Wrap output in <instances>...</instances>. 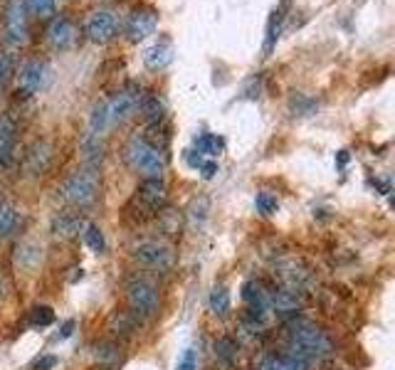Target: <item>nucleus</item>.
<instances>
[{"mask_svg": "<svg viewBox=\"0 0 395 370\" xmlns=\"http://www.w3.org/2000/svg\"><path fill=\"white\" fill-rule=\"evenodd\" d=\"M175 370H198V356L193 348H188V351L180 356V361L175 363Z\"/></svg>", "mask_w": 395, "mask_h": 370, "instance_id": "473e14b6", "label": "nucleus"}, {"mask_svg": "<svg viewBox=\"0 0 395 370\" xmlns=\"http://www.w3.org/2000/svg\"><path fill=\"white\" fill-rule=\"evenodd\" d=\"M94 356L101 366H114L121 358V346L116 341H99L97 348H94Z\"/></svg>", "mask_w": 395, "mask_h": 370, "instance_id": "b1692460", "label": "nucleus"}, {"mask_svg": "<svg viewBox=\"0 0 395 370\" xmlns=\"http://www.w3.org/2000/svg\"><path fill=\"white\" fill-rule=\"evenodd\" d=\"M124 158L129 168L143 178H161L165 173V148L153 143L148 136H133L124 148Z\"/></svg>", "mask_w": 395, "mask_h": 370, "instance_id": "f03ea898", "label": "nucleus"}, {"mask_svg": "<svg viewBox=\"0 0 395 370\" xmlns=\"http://www.w3.org/2000/svg\"><path fill=\"white\" fill-rule=\"evenodd\" d=\"M133 259L141 267H148V269L170 272L175 264V252L163 240H143V242L133 247Z\"/></svg>", "mask_w": 395, "mask_h": 370, "instance_id": "39448f33", "label": "nucleus"}, {"mask_svg": "<svg viewBox=\"0 0 395 370\" xmlns=\"http://www.w3.org/2000/svg\"><path fill=\"white\" fill-rule=\"evenodd\" d=\"M126 302H129V311L138 321L153 319L161 309V294H158L156 284L148 279H131L126 287Z\"/></svg>", "mask_w": 395, "mask_h": 370, "instance_id": "7ed1b4c3", "label": "nucleus"}, {"mask_svg": "<svg viewBox=\"0 0 395 370\" xmlns=\"http://www.w3.org/2000/svg\"><path fill=\"white\" fill-rule=\"evenodd\" d=\"M287 336H289V353L302 363H307V366L319 363L322 358H329L334 353L331 336L314 321L292 316L287 321Z\"/></svg>", "mask_w": 395, "mask_h": 370, "instance_id": "f257e3e1", "label": "nucleus"}, {"mask_svg": "<svg viewBox=\"0 0 395 370\" xmlns=\"http://www.w3.org/2000/svg\"><path fill=\"white\" fill-rule=\"evenodd\" d=\"M10 77H13V57L8 52H0V89L8 84Z\"/></svg>", "mask_w": 395, "mask_h": 370, "instance_id": "2f4dec72", "label": "nucleus"}, {"mask_svg": "<svg viewBox=\"0 0 395 370\" xmlns=\"http://www.w3.org/2000/svg\"><path fill=\"white\" fill-rule=\"evenodd\" d=\"M3 40L8 47H23L28 42V10L25 0H8L3 13Z\"/></svg>", "mask_w": 395, "mask_h": 370, "instance_id": "423d86ee", "label": "nucleus"}, {"mask_svg": "<svg viewBox=\"0 0 395 370\" xmlns=\"http://www.w3.org/2000/svg\"><path fill=\"white\" fill-rule=\"evenodd\" d=\"M30 326H35V329H47V326L55 324V311L50 307H33L30 309V316H28Z\"/></svg>", "mask_w": 395, "mask_h": 370, "instance_id": "bb28decb", "label": "nucleus"}, {"mask_svg": "<svg viewBox=\"0 0 395 370\" xmlns=\"http://www.w3.org/2000/svg\"><path fill=\"white\" fill-rule=\"evenodd\" d=\"M15 262H18L20 269H28V272L37 269V264L42 262V247L35 242L18 245V250H15Z\"/></svg>", "mask_w": 395, "mask_h": 370, "instance_id": "6ab92c4d", "label": "nucleus"}, {"mask_svg": "<svg viewBox=\"0 0 395 370\" xmlns=\"http://www.w3.org/2000/svg\"><path fill=\"white\" fill-rule=\"evenodd\" d=\"M20 225V212L13 205H5L0 202V237H10V235L18 232Z\"/></svg>", "mask_w": 395, "mask_h": 370, "instance_id": "4be33fe9", "label": "nucleus"}, {"mask_svg": "<svg viewBox=\"0 0 395 370\" xmlns=\"http://www.w3.org/2000/svg\"><path fill=\"white\" fill-rule=\"evenodd\" d=\"M257 370H284V368H282L279 356H265L262 361L257 363Z\"/></svg>", "mask_w": 395, "mask_h": 370, "instance_id": "72a5a7b5", "label": "nucleus"}, {"mask_svg": "<svg viewBox=\"0 0 395 370\" xmlns=\"http://www.w3.org/2000/svg\"><path fill=\"white\" fill-rule=\"evenodd\" d=\"M47 40L55 50H67L77 40V28L69 18H52L47 25Z\"/></svg>", "mask_w": 395, "mask_h": 370, "instance_id": "2eb2a0df", "label": "nucleus"}, {"mask_svg": "<svg viewBox=\"0 0 395 370\" xmlns=\"http://www.w3.org/2000/svg\"><path fill=\"white\" fill-rule=\"evenodd\" d=\"M158 25V13L153 8H133L126 18V35L131 42H138L143 37L153 35Z\"/></svg>", "mask_w": 395, "mask_h": 370, "instance_id": "f8f14e48", "label": "nucleus"}, {"mask_svg": "<svg viewBox=\"0 0 395 370\" xmlns=\"http://www.w3.org/2000/svg\"><path fill=\"white\" fill-rule=\"evenodd\" d=\"M15 148H18V121L13 114H0V168L13 165Z\"/></svg>", "mask_w": 395, "mask_h": 370, "instance_id": "ddd939ff", "label": "nucleus"}, {"mask_svg": "<svg viewBox=\"0 0 395 370\" xmlns=\"http://www.w3.org/2000/svg\"><path fill=\"white\" fill-rule=\"evenodd\" d=\"M119 32V20L111 10H94L84 23V35L97 45H106L111 42Z\"/></svg>", "mask_w": 395, "mask_h": 370, "instance_id": "6e6552de", "label": "nucleus"}, {"mask_svg": "<svg viewBox=\"0 0 395 370\" xmlns=\"http://www.w3.org/2000/svg\"><path fill=\"white\" fill-rule=\"evenodd\" d=\"M84 242L92 247L94 252H104L106 250V240H104V232H101L99 225L87 222V227H84Z\"/></svg>", "mask_w": 395, "mask_h": 370, "instance_id": "c85d7f7f", "label": "nucleus"}, {"mask_svg": "<svg viewBox=\"0 0 395 370\" xmlns=\"http://www.w3.org/2000/svg\"><path fill=\"white\" fill-rule=\"evenodd\" d=\"M25 10L40 20H52V15H55V0H25Z\"/></svg>", "mask_w": 395, "mask_h": 370, "instance_id": "a878e982", "label": "nucleus"}, {"mask_svg": "<svg viewBox=\"0 0 395 370\" xmlns=\"http://www.w3.org/2000/svg\"><path fill=\"white\" fill-rule=\"evenodd\" d=\"M106 126H109V114H106V101H99V104H94L92 114H89V133H87V136L99 138L101 133H104Z\"/></svg>", "mask_w": 395, "mask_h": 370, "instance_id": "5701e85b", "label": "nucleus"}, {"mask_svg": "<svg viewBox=\"0 0 395 370\" xmlns=\"http://www.w3.org/2000/svg\"><path fill=\"white\" fill-rule=\"evenodd\" d=\"M210 309L215 311L217 316H225L230 311V292L225 287H215L210 292Z\"/></svg>", "mask_w": 395, "mask_h": 370, "instance_id": "cd10ccee", "label": "nucleus"}, {"mask_svg": "<svg viewBox=\"0 0 395 370\" xmlns=\"http://www.w3.org/2000/svg\"><path fill=\"white\" fill-rule=\"evenodd\" d=\"M74 326H77V324H74L72 319L65 321V324H62V329H60V334H57V341H67L69 336L74 334Z\"/></svg>", "mask_w": 395, "mask_h": 370, "instance_id": "e433bc0d", "label": "nucleus"}, {"mask_svg": "<svg viewBox=\"0 0 395 370\" xmlns=\"http://www.w3.org/2000/svg\"><path fill=\"white\" fill-rule=\"evenodd\" d=\"M52 160H55V148L47 141H35L23 153V168L28 175H45L50 170Z\"/></svg>", "mask_w": 395, "mask_h": 370, "instance_id": "9b49d317", "label": "nucleus"}, {"mask_svg": "<svg viewBox=\"0 0 395 370\" xmlns=\"http://www.w3.org/2000/svg\"><path fill=\"white\" fill-rule=\"evenodd\" d=\"M255 207H257V212H262V215H275V212L279 210V200H277L272 192H257Z\"/></svg>", "mask_w": 395, "mask_h": 370, "instance_id": "7c9ffc66", "label": "nucleus"}, {"mask_svg": "<svg viewBox=\"0 0 395 370\" xmlns=\"http://www.w3.org/2000/svg\"><path fill=\"white\" fill-rule=\"evenodd\" d=\"M215 358L222 363V366H232L235 361H237V343L232 339H227V336H222V339L215 341Z\"/></svg>", "mask_w": 395, "mask_h": 370, "instance_id": "393cba45", "label": "nucleus"}, {"mask_svg": "<svg viewBox=\"0 0 395 370\" xmlns=\"http://www.w3.org/2000/svg\"><path fill=\"white\" fill-rule=\"evenodd\" d=\"M55 366H57V358L55 356H42V358H37L35 370H52Z\"/></svg>", "mask_w": 395, "mask_h": 370, "instance_id": "f704fd0d", "label": "nucleus"}, {"mask_svg": "<svg viewBox=\"0 0 395 370\" xmlns=\"http://www.w3.org/2000/svg\"><path fill=\"white\" fill-rule=\"evenodd\" d=\"M200 173H202V178H212V175L217 173V163H215V160H202V163H200Z\"/></svg>", "mask_w": 395, "mask_h": 370, "instance_id": "c9c22d12", "label": "nucleus"}, {"mask_svg": "<svg viewBox=\"0 0 395 370\" xmlns=\"http://www.w3.org/2000/svg\"><path fill=\"white\" fill-rule=\"evenodd\" d=\"M170 60H173V47H170L168 40L156 42V45H151L146 52H143V64H146L148 69H153V72L168 67Z\"/></svg>", "mask_w": 395, "mask_h": 370, "instance_id": "a211bd4d", "label": "nucleus"}, {"mask_svg": "<svg viewBox=\"0 0 395 370\" xmlns=\"http://www.w3.org/2000/svg\"><path fill=\"white\" fill-rule=\"evenodd\" d=\"M0 297H3V279H0Z\"/></svg>", "mask_w": 395, "mask_h": 370, "instance_id": "58836bf2", "label": "nucleus"}, {"mask_svg": "<svg viewBox=\"0 0 395 370\" xmlns=\"http://www.w3.org/2000/svg\"><path fill=\"white\" fill-rule=\"evenodd\" d=\"M222 148H225V141H222L220 136H215V133H200V136L195 138V153H202V155H207V158L220 155Z\"/></svg>", "mask_w": 395, "mask_h": 370, "instance_id": "aec40b11", "label": "nucleus"}, {"mask_svg": "<svg viewBox=\"0 0 395 370\" xmlns=\"http://www.w3.org/2000/svg\"><path fill=\"white\" fill-rule=\"evenodd\" d=\"M133 202H136L138 210L143 212V217L156 215V212H161L165 207V202H168V187H165L161 178H143Z\"/></svg>", "mask_w": 395, "mask_h": 370, "instance_id": "0eeeda50", "label": "nucleus"}, {"mask_svg": "<svg viewBox=\"0 0 395 370\" xmlns=\"http://www.w3.org/2000/svg\"><path fill=\"white\" fill-rule=\"evenodd\" d=\"M336 160H339V165H346V163H349V151H341Z\"/></svg>", "mask_w": 395, "mask_h": 370, "instance_id": "4c0bfd02", "label": "nucleus"}, {"mask_svg": "<svg viewBox=\"0 0 395 370\" xmlns=\"http://www.w3.org/2000/svg\"><path fill=\"white\" fill-rule=\"evenodd\" d=\"M84 227H87V220L82 215H74V212H60V215H55L52 220V235L60 240H72L77 237L79 232H84Z\"/></svg>", "mask_w": 395, "mask_h": 370, "instance_id": "dca6fc26", "label": "nucleus"}, {"mask_svg": "<svg viewBox=\"0 0 395 370\" xmlns=\"http://www.w3.org/2000/svg\"><path fill=\"white\" fill-rule=\"evenodd\" d=\"M138 324H141V321H138L131 311H114L109 319V331H111V336H119V339H131L138 331Z\"/></svg>", "mask_w": 395, "mask_h": 370, "instance_id": "f3484780", "label": "nucleus"}, {"mask_svg": "<svg viewBox=\"0 0 395 370\" xmlns=\"http://www.w3.org/2000/svg\"><path fill=\"white\" fill-rule=\"evenodd\" d=\"M138 109H141V114L151 123H158L163 119V101L158 99V94H141Z\"/></svg>", "mask_w": 395, "mask_h": 370, "instance_id": "412c9836", "label": "nucleus"}, {"mask_svg": "<svg viewBox=\"0 0 395 370\" xmlns=\"http://www.w3.org/2000/svg\"><path fill=\"white\" fill-rule=\"evenodd\" d=\"M307 304V292L304 289H275L270 294V307L279 314H297L299 309Z\"/></svg>", "mask_w": 395, "mask_h": 370, "instance_id": "4468645a", "label": "nucleus"}, {"mask_svg": "<svg viewBox=\"0 0 395 370\" xmlns=\"http://www.w3.org/2000/svg\"><path fill=\"white\" fill-rule=\"evenodd\" d=\"M99 192V178L94 170H77L60 185V197L74 207H87Z\"/></svg>", "mask_w": 395, "mask_h": 370, "instance_id": "20e7f679", "label": "nucleus"}, {"mask_svg": "<svg viewBox=\"0 0 395 370\" xmlns=\"http://www.w3.org/2000/svg\"><path fill=\"white\" fill-rule=\"evenodd\" d=\"M156 217H158V227H161L163 235H180V217H175L170 210L163 207L161 212H156Z\"/></svg>", "mask_w": 395, "mask_h": 370, "instance_id": "c756f323", "label": "nucleus"}, {"mask_svg": "<svg viewBox=\"0 0 395 370\" xmlns=\"http://www.w3.org/2000/svg\"><path fill=\"white\" fill-rule=\"evenodd\" d=\"M138 99H141V92L138 89H121L106 101V114H109V123H121L126 121L133 111L138 109Z\"/></svg>", "mask_w": 395, "mask_h": 370, "instance_id": "1a4fd4ad", "label": "nucleus"}, {"mask_svg": "<svg viewBox=\"0 0 395 370\" xmlns=\"http://www.w3.org/2000/svg\"><path fill=\"white\" fill-rule=\"evenodd\" d=\"M47 79H50V69H47L45 62L40 60H30L20 67V89L18 94L23 96H33L40 89H45Z\"/></svg>", "mask_w": 395, "mask_h": 370, "instance_id": "9d476101", "label": "nucleus"}]
</instances>
